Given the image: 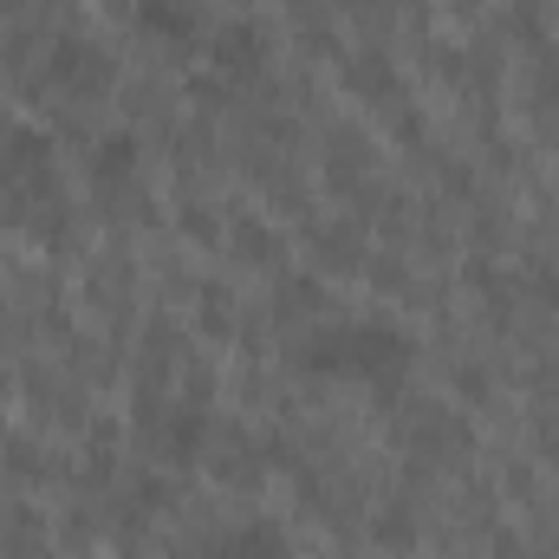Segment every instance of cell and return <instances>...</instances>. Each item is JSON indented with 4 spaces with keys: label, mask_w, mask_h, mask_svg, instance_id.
<instances>
[{
    "label": "cell",
    "mask_w": 559,
    "mask_h": 559,
    "mask_svg": "<svg viewBox=\"0 0 559 559\" xmlns=\"http://www.w3.org/2000/svg\"><path fill=\"white\" fill-rule=\"evenodd\" d=\"M384 352L391 358H411V345L391 332V325H358V332H338L332 345L312 352L319 371H365V378H384Z\"/></svg>",
    "instance_id": "1"
}]
</instances>
